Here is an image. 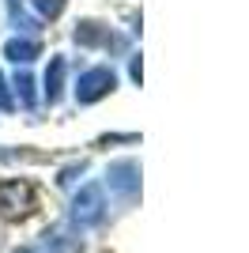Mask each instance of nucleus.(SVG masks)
<instances>
[{"instance_id": "obj_8", "label": "nucleus", "mask_w": 249, "mask_h": 253, "mask_svg": "<svg viewBox=\"0 0 249 253\" xmlns=\"http://www.w3.org/2000/svg\"><path fill=\"white\" fill-rule=\"evenodd\" d=\"M45 246H49L53 253H80L83 250V238H72L68 231L53 227V231H45Z\"/></svg>"}, {"instance_id": "obj_1", "label": "nucleus", "mask_w": 249, "mask_h": 253, "mask_svg": "<svg viewBox=\"0 0 249 253\" xmlns=\"http://www.w3.org/2000/svg\"><path fill=\"white\" fill-rule=\"evenodd\" d=\"M114 87H117V72L110 64H94V68H87V72L76 80V102L91 106V102H98V98H106Z\"/></svg>"}, {"instance_id": "obj_9", "label": "nucleus", "mask_w": 249, "mask_h": 253, "mask_svg": "<svg viewBox=\"0 0 249 253\" xmlns=\"http://www.w3.org/2000/svg\"><path fill=\"white\" fill-rule=\"evenodd\" d=\"M11 87H15V98H19V106L34 110V102H38V91H34L38 84H34V76H31V72H15Z\"/></svg>"}, {"instance_id": "obj_7", "label": "nucleus", "mask_w": 249, "mask_h": 253, "mask_svg": "<svg viewBox=\"0 0 249 253\" xmlns=\"http://www.w3.org/2000/svg\"><path fill=\"white\" fill-rule=\"evenodd\" d=\"M4 57H8L11 64H31L42 57V45L38 38H11L8 45H4Z\"/></svg>"}, {"instance_id": "obj_5", "label": "nucleus", "mask_w": 249, "mask_h": 253, "mask_svg": "<svg viewBox=\"0 0 249 253\" xmlns=\"http://www.w3.org/2000/svg\"><path fill=\"white\" fill-rule=\"evenodd\" d=\"M106 181H110V189H117L124 201H132L136 189H140V167H136L132 159H121V163H110L106 170Z\"/></svg>"}, {"instance_id": "obj_12", "label": "nucleus", "mask_w": 249, "mask_h": 253, "mask_svg": "<svg viewBox=\"0 0 249 253\" xmlns=\"http://www.w3.org/2000/svg\"><path fill=\"white\" fill-rule=\"evenodd\" d=\"M83 170H87V163H72V167H64V170H61V178H57V181H61V185H72V181L80 178Z\"/></svg>"}, {"instance_id": "obj_2", "label": "nucleus", "mask_w": 249, "mask_h": 253, "mask_svg": "<svg viewBox=\"0 0 249 253\" xmlns=\"http://www.w3.org/2000/svg\"><path fill=\"white\" fill-rule=\"evenodd\" d=\"M72 38L83 45V49H94V45L114 49V53H124V49H128V38H124V34H117V31H110V27H106V23H98V19L76 23V34H72Z\"/></svg>"}, {"instance_id": "obj_4", "label": "nucleus", "mask_w": 249, "mask_h": 253, "mask_svg": "<svg viewBox=\"0 0 249 253\" xmlns=\"http://www.w3.org/2000/svg\"><path fill=\"white\" fill-rule=\"evenodd\" d=\"M102 215H106L102 189H98V185H83V189L76 193V201H72V219L80 223V227H94V223H102Z\"/></svg>"}, {"instance_id": "obj_11", "label": "nucleus", "mask_w": 249, "mask_h": 253, "mask_svg": "<svg viewBox=\"0 0 249 253\" xmlns=\"http://www.w3.org/2000/svg\"><path fill=\"white\" fill-rule=\"evenodd\" d=\"M0 110H4V114H11V110H15V98H11V84L4 80V72H0Z\"/></svg>"}, {"instance_id": "obj_13", "label": "nucleus", "mask_w": 249, "mask_h": 253, "mask_svg": "<svg viewBox=\"0 0 249 253\" xmlns=\"http://www.w3.org/2000/svg\"><path fill=\"white\" fill-rule=\"evenodd\" d=\"M128 72H132V80H136V84L144 80V64H140V53H132V61H128Z\"/></svg>"}, {"instance_id": "obj_3", "label": "nucleus", "mask_w": 249, "mask_h": 253, "mask_svg": "<svg viewBox=\"0 0 249 253\" xmlns=\"http://www.w3.org/2000/svg\"><path fill=\"white\" fill-rule=\"evenodd\" d=\"M34 208V185L23 178H11V181H0V211L8 219H19V215H31Z\"/></svg>"}, {"instance_id": "obj_10", "label": "nucleus", "mask_w": 249, "mask_h": 253, "mask_svg": "<svg viewBox=\"0 0 249 253\" xmlns=\"http://www.w3.org/2000/svg\"><path fill=\"white\" fill-rule=\"evenodd\" d=\"M27 4L34 8V15H38V19H57L68 0H27Z\"/></svg>"}, {"instance_id": "obj_6", "label": "nucleus", "mask_w": 249, "mask_h": 253, "mask_svg": "<svg viewBox=\"0 0 249 253\" xmlns=\"http://www.w3.org/2000/svg\"><path fill=\"white\" fill-rule=\"evenodd\" d=\"M64 76H68V61H64V57H49V68H45V80H42V95H45V102H49V106L61 102Z\"/></svg>"}, {"instance_id": "obj_14", "label": "nucleus", "mask_w": 249, "mask_h": 253, "mask_svg": "<svg viewBox=\"0 0 249 253\" xmlns=\"http://www.w3.org/2000/svg\"><path fill=\"white\" fill-rule=\"evenodd\" d=\"M19 253H34V250H19Z\"/></svg>"}]
</instances>
